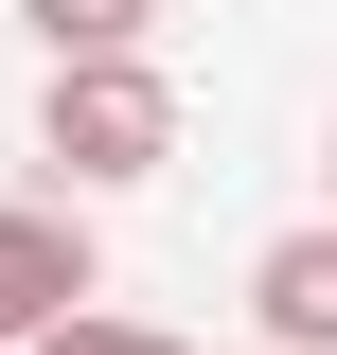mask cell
<instances>
[{
	"label": "cell",
	"instance_id": "cell-3",
	"mask_svg": "<svg viewBox=\"0 0 337 355\" xmlns=\"http://www.w3.org/2000/svg\"><path fill=\"white\" fill-rule=\"evenodd\" d=\"M249 320H266V355H337V214L249 249Z\"/></svg>",
	"mask_w": 337,
	"mask_h": 355
},
{
	"label": "cell",
	"instance_id": "cell-4",
	"mask_svg": "<svg viewBox=\"0 0 337 355\" xmlns=\"http://www.w3.org/2000/svg\"><path fill=\"white\" fill-rule=\"evenodd\" d=\"M18 36H36L53 71H125V53L160 36V0H18Z\"/></svg>",
	"mask_w": 337,
	"mask_h": 355
},
{
	"label": "cell",
	"instance_id": "cell-5",
	"mask_svg": "<svg viewBox=\"0 0 337 355\" xmlns=\"http://www.w3.org/2000/svg\"><path fill=\"white\" fill-rule=\"evenodd\" d=\"M36 355H196V338H160V320H125V302H89L71 338H36Z\"/></svg>",
	"mask_w": 337,
	"mask_h": 355
},
{
	"label": "cell",
	"instance_id": "cell-2",
	"mask_svg": "<svg viewBox=\"0 0 337 355\" xmlns=\"http://www.w3.org/2000/svg\"><path fill=\"white\" fill-rule=\"evenodd\" d=\"M89 302H107V231H89L71 196H0V355L71 338Z\"/></svg>",
	"mask_w": 337,
	"mask_h": 355
},
{
	"label": "cell",
	"instance_id": "cell-1",
	"mask_svg": "<svg viewBox=\"0 0 337 355\" xmlns=\"http://www.w3.org/2000/svg\"><path fill=\"white\" fill-rule=\"evenodd\" d=\"M36 160H53V196H142V178L178 160V71L160 53H125V71H53L36 89Z\"/></svg>",
	"mask_w": 337,
	"mask_h": 355
}]
</instances>
